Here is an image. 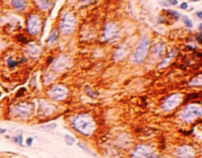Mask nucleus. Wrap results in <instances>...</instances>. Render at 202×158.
I'll list each match as a JSON object with an SVG mask.
<instances>
[{
    "mask_svg": "<svg viewBox=\"0 0 202 158\" xmlns=\"http://www.w3.org/2000/svg\"><path fill=\"white\" fill-rule=\"evenodd\" d=\"M201 37H202V34L199 32L198 34H197V36H196V40H197V42L199 44H201L202 43V41H201Z\"/></svg>",
    "mask_w": 202,
    "mask_h": 158,
    "instance_id": "nucleus-31",
    "label": "nucleus"
},
{
    "mask_svg": "<svg viewBox=\"0 0 202 158\" xmlns=\"http://www.w3.org/2000/svg\"><path fill=\"white\" fill-rule=\"evenodd\" d=\"M55 128H56V124H49V125L40 126V129H43V131H51V129H54Z\"/></svg>",
    "mask_w": 202,
    "mask_h": 158,
    "instance_id": "nucleus-23",
    "label": "nucleus"
},
{
    "mask_svg": "<svg viewBox=\"0 0 202 158\" xmlns=\"http://www.w3.org/2000/svg\"><path fill=\"white\" fill-rule=\"evenodd\" d=\"M202 114L201 107L196 104L187 105L181 113V119L186 123H191L196 119H198Z\"/></svg>",
    "mask_w": 202,
    "mask_h": 158,
    "instance_id": "nucleus-3",
    "label": "nucleus"
},
{
    "mask_svg": "<svg viewBox=\"0 0 202 158\" xmlns=\"http://www.w3.org/2000/svg\"><path fill=\"white\" fill-rule=\"evenodd\" d=\"M5 132H6V129L0 128V134H5Z\"/></svg>",
    "mask_w": 202,
    "mask_h": 158,
    "instance_id": "nucleus-36",
    "label": "nucleus"
},
{
    "mask_svg": "<svg viewBox=\"0 0 202 158\" xmlns=\"http://www.w3.org/2000/svg\"><path fill=\"white\" fill-rule=\"evenodd\" d=\"M202 12H201V11H199V12H197V16H198V18L199 19H202Z\"/></svg>",
    "mask_w": 202,
    "mask_h": 158,
    "instance_id": "nucleus-37",
    "label": "nucleus"
},
{
    "mask_svg": "<svg viewBox=\"0 0 202 158\" xmlns=\"http://www.w3.org/2000/svg\"><path fill=\"white\" fill-rule=\"evenodd\" d=\"M181 101H182V96L181 94H173L165 100L162 107L165 111H172V110L176 108L181 103Z\"/></svg>",
    "mask_w": 202,
    "mask_h": 158,
    "instance_id": "nucleus-9",
    "label": "nucleus"
},
{
    "mask_svg": "<svg viewBox=\"0 0 202 158\" xmlns=\"http://www.w3.org/2000/svg\"><path fill=\"white\" fill-rule=\"evenodd\" d=\"M64 139H65L66 144H68V145H73L75 142V138L72 137L71 135H69V134H66L65 136H64Z\"/></svg>",
    "mask_w": 202,
    "mask_h": 158,
    "instance_id": "nucleus-24",
    "label": "nucleus"
},
{
    "mask_svg": "<svg viewBox=\"0 0 202 158\" xmlns=\"http://www.w3.org/2000/svg\"><path fill=\"white\" fill-rule=\"evenodd\" d=\"M57 39H58V32L56 30H53L52 32L50 33L49 39H47V44H49V45H53L55 42L57 41Z\"/></svg>",
    "mask_w": 202,
    "mask_h": 158,
    "instance_id": "nucleus-19",
    "label": "nucleus"
},
{
    "mask_svg": "<svg viewBox=\"0 0 202 158\" xmlns=\"http://www.w3.org/2000/svg\"><path fill=\"white\" fill-rule=\"evenodd\" d=\"M164 52H165L164 45L163 44H156V46L154 47V50H153V57H155V59L161 57V56L164 55Z\"/></svg>",
    "mask_w": 202,
    "mask_h": 158,
    "instance_id": "nucleus-16",
    "label": "nucleus"
},
{
    "mask_svg": "<svg viewBox=\"0 0 202 158\" xmlns=\"http://www.w3.org/2000/svg\"><path fill=\"white\" fill-rule=\"evenodd\" d=\"M175 53H176V50H173V52L172 53H170V55H169L170 56H168L167 58L163 59V60H162V62H161V64H160V65H159V67H163V66H165V65H166V64L168 63V61L170 60V58H171V59L173 58V55H175Z\"/></svg>",
    "mask_w": 202,
    "mask_h": 158,
    "instance_id": "nucleus-25",
    "label": "nucleus"
},
{
    "mask_svg": "<svg viewBox=\"0 0 202 158\" xmlns=\"http://www.w3.org/2000/svg\"><path fill=\"white\" fill-rule=\"evenodd\" d=\"M25 91H26V89H25V88H22V90H19V92L17 93V96H18V97H19V96H22V94H23V92H25Z\"/></svg>",
    "mask_w": 202,
    "mask_h": 158,
    "instance_id": "nucleus-35",
    "label": "nucleus"
},
{
    "mask_svg": "<svg viewBox=\"0 0 202 158\" xmlns=\"http://www.w3.org/2000/svg\"><path fill=\"white\" fill-rule=\"evenodd\" d=\"M148 158H161V156H160L159 154H157V153H154V152H152L151 153V155Z\"/></svg>",
    "mask_w": 202,
    "mask_h": 158,
    "instance_id": "nucleus-32",
    "label": "nucleus"
},
{
    "mask_svg": "<svg viewBox=\"0 0 202 158\" xmlns=\"http://www.w3.org/2000/svg\"><path fill=\"white\" fill-rule=\"evenodd\" d=\"M13 140H14V142L17 143V144L22 145V144H23V135H22V134L17 135V136L13 137Z\"/></svg>",
    "mask_w": 202,
    "mask_h": 158,
    "instance_id": "nucleus-27",
    "label": "nucleus"
},
{
    "mask_svg": "<svg viewBox=\"0 0 202 158\" xmlns=\"http://www.w3.org/2000/svg\"><path fill=\"white\" fill-rule=\"evenodd\" d=\"M76 18H75L74 14L72 12H66L62 17L60 23V30L64 35H70L71 33L74 32L75 28H76Z\"/></svg>",
    "mask_w": 202,
    "mask_h": 158,
    "instance_id": "nucleus-4",
    "label": "nucleus"
},
{
    "mask_svg": "<svg viewBox=\"0 0 202 158\" xmlns=\"http://www.w3.org/2000/svg\"><path fill=\"white\" fill-rule=\"evenodd\" d=\"M189 84L191 86H193V85L194 86H201V75H198L197 77L193 79Z\"/></svg>",
    "mask_w": 202,
    "mask_h": 158,
    "instance_id": "nucleus-26",
    "label": "nucleus"
},
{
    "mask_svg": "<svg viewBox=\"0 0 202 158\" xmlns=\"http://www.w3.org/2000/svg\"><path fill=\"white\" fill-rule=\"evenodd\" d=\"M31 112H32V107H31L30 104L25 102L17 104L12 109V115L14 117L20 119H25L29 117L31 115Z\"/></svg>",
    "mask_w": 202,
    "mask_h": 158,
    "instance_id": "nucleus-7",
    "label": "nucleus"
},
{
    "mask_svg": "<svg viewBox=\"0 0 202 158\" xmlns=\"http://www.w3.org/2000/svg\"><path fill=\"white\" fill-rule=\"evenodd\" d=\"M119 29L116 23H108L103 30V39L106 41H111L118 35Z\"/></svg>",
    "mask_w": 202,
    "mask_h": 158,
    "instance_id": "nucleus-10",
    "label": "nucleus"
},
{
    "mask_svg": "<svg viewBox=\"0 0 202 158\" xmlns=\"http://www.w3.org/2000/svg\"><path fill=\"white\" fill-rule=\"evenodd\" d=\"M55 111V106L49 104L46 101H41L40 108H39V114L43 116H49Z\"/></svg>",
    "mask_w": 202,
    "mask_h": 158,
    "instance_id": "nucleus-13",
    "label": "nucleus"
},
{
    "mask_svg": "<svg viewBox=\"0 0 202 158\" xmlns=\"http://www.w3.org/2000/svg\"><path fill=\"white\" fill-rule=\"evenodd\" d=\"M32 143H33V138L32 137H29L27 139V145L31 146V145H32Z\"/></svg>",
    "mask_w": 202,
    "mask_h": 158,
    "instance_id": "nucleus-34",
    "label": "nucleus"
},
{
    "mask_svg": "<svg viewBox=\"0 0 202 158\" xmlns=\"http://www.w3.org/2000/svg\"><path fill=\"white\" fill-rule=\"evenodd\" d=\"M128 52H129V47H128L127 45L123 44V45H121V46H119L118 47H117V50L114 52L113 59L116 61L121 60V59L125 58L126 56H127Z\"/></svg>",
    "mask_w": 202,
    "mask_h": 158,
    "instance_id": "nucleus-14",
    "label": "nucleus"
},
{
    "mask_svg": "<svg viewBox=\"0 0 202 158\" xmlns=\"http://www.w3.org/2000/svg\"><path fill=\"white\" fill-rule=\"evenodd\" d=\"M78 146H79V147L80 148H82L83 149V150L84 151H85V152H87V153H88V154H90V155H92V156H94V157H98L97 156V154L96 153H95V152H93V151H92L91 150V149H90V148H88V147H87V146L86 145H84L83 144V143H81V142H78Z\"/></svg>",
    "mask_w": 202,
    "mask_h": 158,
    "instance_id": "nucleus-20",
    "label": "nucleus"
},
{
    "mask_svg": "<svg viewBox=\"0 0 202 158\" xmlns=\"http://www.w3.org/2000/svg\"><path fill=\"white\" fill-rule=\"evenodd\" d=\"M72 64V60L69 56L66 55H59L57 58H55V60L53 61L51 64V68L54 71L58 72H63L66 69H68Z\"/></svg>",
    "mask_w": 202,
    "mask_h": 158,
    "instance_id": "nucleus-6",
    "label": "nucleus"
},
{
    "mask_svg": "<svg viewBox=\"0 0 202 158\" xmlns=\"http://www.w3.org/2000/svg\"><path fill=\"white\" fill-rule=\"evenodd\" d=\"M198 97H199L198 94H190V95H188V98H187V100H186V101H188L189 99H195V98H198Z\"/></svg>",
    "mask_w": 202,
    "mask_h": 158,
    "instance_id": "nucleus-30",
    "label": "nucleus"
},
{
    "mask_svg": "<svg viewBox=\"0 0 202 158\" xmlns=\"http://www.w3.org/2000/svg\"><path fill=\"white\" fill-rule=\"evenodd\" d=\"M182 18H183V21H184V23H186V25L188 28H192V22H191V20H190L188 17L187 16H182Z\"/></svg>",
    "mask_w": 202,
    "mask_h": 158,
    "instance_id": "nucleus-28",
    "label": "nucleus"
},
{
    "mask_svg": "<svg viewBox=\"0 0 202 158\" xmlns=\"http://www.w3.org/2000/svg\"><path fill=\"white\" fill-rule=\"evenodd\" d=\"M12 6L15 8L16 10L19 11H24L26 10V8L28 6V1H24V0H16V1L11 2Z\"/></svg>",
    "mask_w": 202,
    "mask_h": 158,
    "instance_id": "nucleus-17",
    "label": "nucleus"
},
{
    "mask_svg": "<svg viewBox=\"0 0 202 158\" xmlns=\"http://www.w3.org/2000/svg\"><path fill=\"white\" fill-rule=\"evenodd\" d=\"M167 12L171 14V15H173V17L175 18L176 20H178L179 18V16H181V14L178 12H176V11H173V10H167Z\"/></svg>",
    "mask_w": 202,
    "mask_h": 158,
    "instance_id": "nucleus-29",
    "label": "nucleus"
},
{
    "mask_svg": "<svg viewBox=\"0 0 202 158\" xmlns=\"http://www.w3.org/2000/svg\"><path fill=\"white\" fill-rule=\"evenodd\" d=\"M72 126L75 131L83 135H91L96 129V123L94 119L88 114H81L76 116L72 120Z\"/></svg>",
    "mask_w": 202,
    "mask_h": 158,
    "instance_id": "nucleus-1",
    "label": "nucleus"
},
{
    "mask_svg": "<svg viewBox=\"0 0 202 158\" xmlns=\"http://www.w3.org/2000/svg\"><path fill=\"white\" fill-rule=\"evenodd\" d=\"M35 4L39 7V9L41 11H47L51 7L52 2L51 1H46V0H43V1H36Z\"/></svg>",
    "mask_w": 202,
    "mask_h": 158,
    "instance_id": "nucleus-18",
    "label": "nucleus"
},
{
    "mask_svg": "<svg viewBox=\"0 0 202 158\" xmlns=\"http://www.w3.org/2000/svg\"><path fill=\"white\" fill-rule=\"evenodd\" d=\"M20 63H21V61H16L15 59H13L12 57H9L7 59V65L9 68H14V67L19 65Z\"/></svg>",
    "mask_w": 202,
    "mask_h": 158,
    "instance_id": "nucleus-22",
    "label": "nucleus"
},
{
    "mask_svg": "<svg viewBox=\"0 0 202 158\" xmlns=\"http://www.w3.org/2000/svg\"><path fill=\"white\" fill-rule=\"evenodd\" d=\"M175 155L176 158H194L193 149L187 145H183L176 148V150L175 151Z\"/></svg>",
    "mask_w": 202,
    "mask_h": 158,
    "instance_id": "nucleus-12",
    "label": "nucleus"
},
{
    "mask_svg": "<svg viewBox=\"0 0 202 158\" xmlns=\"http://www.w3.org/2000/svg\"><path fill=\"white\" fill-rule=\"evenodd\" d=\"M27 52L28 55L32 57H38L39 55L41 53V50L39 46H36V44H30L27 47Z\"/></svg>",
    "mask_w": 202,
    "mask_h": 158,
    "instance_id": "nucleus-15",
    "label": "nucleus"
},
{
    "mask_svg": "<svg viewBox=\"0 0 202 158\" xmlns=\"http://www.w3.org/2000/svg\"><path fill=\"white\" fill-rule=\"evenodd\" d=\"M187 7H188V4H187L186 2H182V3L181 4V9H186Z\"/></svg>",
    "mask_w": 202,
    "mask_h": 158,
    "instance_id": "nucleus-33",
    "label": "nucleus"
},
{
    "mask_svg": "<svg viewBox=\"0 0 202 158\" xmlns=\"http://www.w3.org/2000/svg\"><path fill=\"white\" fill-rule=\"evenodd\" d=\"M85 92H86V94L91 98H97L98 96H99V93L93 91L91 87H89V86H87L85 88Z\"/></svg>",
    "mask_w": 202,
    "mask_h": 158,
    "instance_id": "nucleus-21",
    "label": "nucleus"
},
{
    "mask_svg": "<svg viewBox=\"0 0 202 158\" xmlns=\"http://www.w3.org/2000/svg\"><path fill=\"white\" fill-rule=\"evenodd\" d=\"M43 27V21L39 14L34 13L28 17L27 19V30L31 35L38 36L41 33Z\"/></svg>",
    "mask_w": 202,
    "mask_h": 158,
    "instance_id": "nucleus-5",
    "label": "nucleus"
},
{
    "mask_svg": "<svg viewBox=\"0 0 202 158\" xmlns=\"http://www.w3.org/2000/svg\"><path fill=\"white\" fill-rule=\"evenodd\" d=\"M151 43H150V38L148 36H144L140 40L138 46H137L135 52L133 55V60L134 62L137 64H141L144 62L148 55V52L150 50Z\"/></svg>",
    "mask_w": 202,
    "mask_h": 158,
    "instance_id": "nucleus-2",
    "label": "nucleus"
},
{
    "mask_svg": "<svg viewBox=\"0 0 202 158\" xmlns=\"http://www.w3.org/2000/svg\"><path fill=\"white\" fill-rule=\"evenodd\" d=\"M152 148L148 145L140 144L132 152L133 158H148L152 153Z\"/></svg>",
    "mask_w": 202,
    "mask_h": 158,
    "instance_id": "nucleus-11",
    "label": "nucleus"
},
{
    "mask_svg": "<svg viewBox=\"0 0 202 158\" xmlns=\"http://www.w3.org/2000/svg\"><path fill=\"white\" fill-rule=\"evenodd\" d=\"M47 94H49V98H51L52 100L62 101L67 97L68 91H67V89L62 85H55L49 90Z\"/></svg>",
    "mask_w": 202,
    "mask_h": 158,
    "instance_id": "nucleus-8",
    "label": "nucleus"
}]
</instances>
